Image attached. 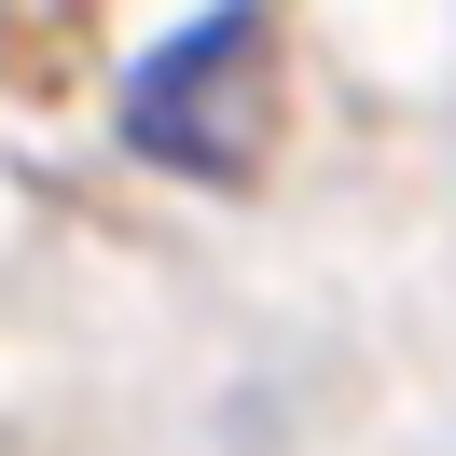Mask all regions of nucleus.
<instances>
[{"mask_svg":"<svg viewBox=\"0 0 456 456\" xmlns=\"http://www.w3.org/2000/svg\"><path fill=\"white\" fill-rule=\"evenodd\" d=\"M277 14L222 0L208 28H180L167 56L125 69V152L167 180H249L263 167V111H277Z\"/></svg>","mask_w":456,"mask_h":456,"instance_id":"nucleus-1","label":"nucleus"}]
</instances>
